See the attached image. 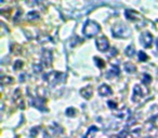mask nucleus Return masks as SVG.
Listing matches in <instances>:
<instances>
[{
	"mask_svg": "<svg viewBox=\"0 0 158 138\" xmlns=\"http://www.w3.org/2000/svg\"><path fill=\"white\" fill-rule=\"evenodd\" d=\"M112 53H111V55H116L117 54V50L116 49H112Z\"/></svg>",
	"mask_w": 158,
	"mask_h": 138,
	"instance_id": "obj_27",
	"label": "nucleus"
},
{
	"mask_svg": "<svg viewBox=\"0 0 158 138\" xmlns=\"http://www.w3.org/2000/svg\"><path fill=\"white\" fill-rule=\"evenodd\" d=\"M52 60H53L52 52L50 50H48V49L42 50V53H41V64L44 67H50L51 64H52Z\"/></svg>",
	"mask_w": 158,
	"mask_h": 138,
	"instance_id": "obj_6",
	"label": "nucleus"
},
{
	"mask_svg": "<svg viewBox=\"0 0 158 138\" xmlns=\"http://www.w3.org/2000/svg\"><path fill=\"white\" fill-rule=\"evenodd\" d=\"M23 65H24V63H23V60H16L15 64H14V69H21L23 67Z\"/></svg>",
	"mask_w": 158,
	"mask_h": 138,
	"instance_id": "obj_23",
	"label": "nucleus"
},
{
	"mask_svg": "<svg viewBox=\"0 0 158 138\" xmlns=\"http://www.w3.org/2000/svg\"><path fill=\"white\" fill-rule=\"evenodd\" d=\"M0 82H1V84L2 85H6V84H9V83H12L13 82V78L12 77H1L0 79Z\"/></svg>",
	"mask_w": 158,
	"mask_h": 138,
	"instance_id": "obj_18",
	"label": "nucleus"
},
{
	"mask_svg": "<svg viewBox=\"0 0 158 138\" xmlns=\"http://www.w3.org/2000/svg\"><path fill=\"white\" fill-rule=\"evenodd\" d=\"M146 138H151V137H146Z\"/></svg>",
	"mask_w": 158,
	"mask_h": 138,
	"instance_id": "obj_30",
	"label": "nucleus"
},
{
	"mask_svg": "<svg viewBox=\"0 0 158 138\" xmlns=\"http://www.w3.org/2000/svg\"><path fill=\"white\" fill-rule=\"evenodd\" d=\"M92 94H93V88H92L91 85H88V86L82 88L80 90V95L86 99H90L92 97Z\"/></svg>",
	"mask_w": 158,
	"mask_h": 138,
	"instance_id": "obj_10",
	"label": "nucleus"
},
{
	"mask_svg": "<svg viewBox=\"0 0 158 138\" xmlns=\"http://www.w3.org/2000/svg\"><path fill=\"white\" fill-rule=\"evenodd\" d=\"M120 73V69L118 66H112V68L109 69V71L107 72V78L111 79V78H114V77H117L119 75Z\"/></svg>",
	"mask_w": 158,
	"mask_h": 138,
	"instance_id": "obj_12",
	"label": "nucleus"
},
{
	"mask_svg": "<svg viewBox=\"0 0 158 138\" xmlns=\"http://www.w3.org/2000/svg\"><path fill=\"white\" fill-rule=\"evenodd\" d=\"M44 104H46V99L42 97H35L32 101V106L37 108V109L41 110V111H43V110L47 111V108L44 107Z\"/></svg>",
	"mask_w": 158,
	"mask_h": 138,
	"instance_id": "obj_9",
	"label": "nucleus"
},
{
	"mask_svg": "<svg viewBox=\"0 0 158 138\" xmlns=\"http://www.w3.org/2000/svg\"><path fill=\"white\" fill-rule=\"evenodd\" d=\"M125 52H126L127 56L132 57L133 55H134V52H136V50H134V45H133V44H130V45H128Z\"/></svg>",
	"mask_w": 158,
	"mask_h": 138,
	"instance_id": "obj_16",
	"label": "nucleus"
},
{
	"mask_svg": "<svg viewBox=\"0 0 158 138\" xmlns=\"http://www.w3.org/2000/svg\"><path fill=\"white\" fill-rule=\"evenodd\" d=\"M100 30H101V27H100V25H99L98 23L92 21V19H88L85 23L82 32H83V34L87 38H93L100 32Z\"/></svg>",
	"mask_w": 158,
	"mask_h": 138,
	"instance_id": "obj_1",
	"label": "nucleus"
},
{
	"mask_svg": "<svg viewBox=\"0 0 158 138\" xmlns=\"http://www.w3.org/2000/svg\"><path fill=\"white\" fill-rule=\"evenodd\" d=\"M99 94L101 95V96H108V95L113 94V90L107 84H102L99 88Z\"/></svg>",
	"mask_w": 158,
	"mask_h": 138,
	"instance_id": "obj_11",
	"label": "nucleus"
},
{
	"mask_svg": "<svg viewBox=\"0 0 158 138\" xmlns=\"http://www.w3.org/2000/svg\"><path fill=\"white\" fill-rule=\"evenodd\" d=\"M156 47H158V39H157V40H156Z\"/></svg>",
	"mask_w": 158,
	"mask_h": 138,
	"instance_id": "obj_29",
	"label": "nucleus"
},
{
	"mask_svg": "<svg viewBox=\"0 0 158 138\" xmlns=\"http://www.w3.org/2000/svg\"><path fill=\"white\" fill-rule=\"evenodd\" d=\"M39 19V13L37 11H30L27 13V19L29 21H36Z\"/></svg>",
	"mask_w": 158,
	"mask_h": 138,
	"instance_id": "obj_14",
	"label": "nucleus"
},
{
	"mask_svg": "<svg viewBox=\"0 0 158 138\" xmlns=\"http://www.w3.org/2000/svg\"><path fill=\"white\" fill-rule=\"evenodd\" d=\"M94 62H95V65L99 68H104L105 67V62L102 58H100V57H94Z\"/></svg>",
	"mask_w": 158,
	"mask_h": 138,
	"instance_id": "obj_19",
	"label": "nucleus"
},
{
	"mask_svg": "<svg viewBox=\"0 0 158 138\" xmlns=\"http://www.w3.org/2000/svg\"><path fill=\"white\" fill-rule=\"evenodd\" d=\"M112 32L116 38H128L131 34V30L125 24H116L115 26H113Z\"/></svg>",
	"mask_w": 158,
	"mask_h": 138,
	"instance_id": "obj_2",
	"label": "nucleus"
},
{
	"mask_svg": "<svg viewBox=\"0 0 158 138\" xmlns=\"http://www.w3.org/2000/svg\"><path fill=\"white\" fill-rule=\"evenodd\" d=\"M140 42L142 43V45L144 47H151L153 43V36L151 34V32H142L141 37H140Z\"/></svg>",
	"mask_w": 158,
	"mask_h": 138,
	"instance_id": "obj_7",
	"label": "nucleus"
},
{
	"mask_svg": "<svg viewBox=\"0 0 158 138\" xmlns=\"http://www.w3.org/2000/svg\"><path fill=\"white\" fill-rule=\"evenodd\" d=\"M95 45H96L99 51L105 52L109 49V41H108L106 36H101L95 40Z\"/></svg>",
	"mask_w": 158,
	"mask_h": 138,
	"instance_id": "obj_5",
	"label": "nucleus"
},
{
	"mask_svg": "<svg viewBox=\"0 0 158 138\" xmlns=\"http://www.w3.org/2000/svg\"><path fill=\"white\" fill-rule=\"evenodd\" d=\"M13 98H14V101H15V103H19V105H20V107H21V108H24V105H23V99H22V95H21V92H20V90H15Z\"/></svg>",
	"mask_w": 158,
	"mask_h": 138,
	"instance_id": "obj_13",
	"label": "nucleus"
},
{
	"mask_svg": "<svg viewBox=\"0 0 158 138\" xmlns=\"http://www.w3.org/2000/svg\"><path fill=\"white\" fill-rule=\"evenodd\" d=\"M107 105H108V107L111 108V109H117V104L115 103L114 101H107Z\"/></svg>",
	"mask_w": 158,
	"mask_h": 138,
	"instance_id": "obj_24",
	"label": "nucleus"
},
{
	"mask_svg": "<svg viewBox=\"0 0 158 138\" xmlns=\"http://www.w3.org/2000/svg\"><path fill=\"white\" fill-rule=\"evenodd\" d=\"M64 77L63 73H61L59 71H52L49 72L47 75H43V79L46 81H48L50 84H57V83H60L62 78Z\"/></svg>",
	"mask_w": 158,
	"mask_h": 138,
	"instance_id": "obj_4",
	"label": "nucleus"
},
{
	"mask_svg": "<svg viewBox=\"0 0 158 138\" xmlns=\"http://www.w3.org/2000/svg\"><path fill=\"white\" fill-rule=\"evenodd\" d=\"M37 129H38V127H36V129H32V134H30V136H32V137H34V136L37 135V133H38V131H37Z\"/></svg>",
	"mask_w": 158,
	"mask_h": 138,
	"instance_id": "obj_25",
	"label": "nucleus"
},
{
	"mask_svg": "<svg viewBox=\"0 0 158 138\" xmlns=\"http://www.w3.org/2000/svg\"><path fill=\"white\" fill-rule=\"evenodd\" d=\"M125 70L127 72H129V73H133V72L136 71V67L132 63H127L125 64Z\"/></svg>",
	"mask_w": 158,
	"mask_h": 138,
	"instance_id": "obj_15",
	"label": "nucleus"
},
{
	"mask_svg": "<svg viewBox=\"0 0 158 138\" xmlns=\"http://www.w3.org/2000/svg\"><path fill=\"white\" fill-rule=\"evenodd\" d=\"M142 82H143V84H145V85L151 84V82H152V77H151V75H149V73H144V75H143V78H142Z\"/></svg>",
	"mask_w": 158,
	"mask_h": 138,
	"instance_id": "obj_17",
	"label": "nucleus"
},
{
	"mask_svg": "<svg viewBox=\"0 0 158 138\" xmlns=\"http://www.w3.org/2000/svg\"><path fill=\"white\" fill-rule=\"evenodd\" d=\"M147 60H149V56L145 54V52L139 51V60H141V62H146Z\"/></svg>",
	"mask_w": 158,
	"mask_h": 138,
	"instance_id": "obj_22",
	"label": "nucleus"
},
{
	"mask_svg": "<svg viewBox=\"0 0 158 138\" xmlns=\"http://www.w3.org/2000/svg\"><path fill=\"white\" fill-rule=\"evenodd\" d=\"M34 70H36V72H40L41 71V67L38 65H34Z\"/></svg>",
	"mask_w": 158,
	"mask_h": 138,
	"instance_id": "obj_26",
	"label": "nucleus"
},
{
	"mask_svg": "<svg viewBox=\"0 0 158 138\" xmlns=\"http://www.w3.org/2000/svg\"><path fill=\"white\" fill-rule=\"evenodd\" d=\"M125 14H126L127 19L131 21V22H138V21L142 19V15L136 12V11H134V10H127Z\"/></svg>",
	"mask_w": 158,
	"mask_h": 138,
	"instance_id": "obj_8",
	"label": "nucleus"
},
{
	"mask_svg": "<svg viewBox=\"0 0 158 138\" xmlns=\"http://www.w3.org/2000/svg\"><path fill=\"white\" fill-rule=\"evenodd\" d=\"M111 138H120V136L119 135H115V136H112Z\"/></svg>",
	"mask_w": 158,
	"mask_h": 138,
	"instance_id": "obj_28",
	"label": "nucleus"
},
{
	"mask_svg": "<svg viewBox=\"0 0 158 138\" xmlns=\"http://www.w3.org/2000/svg\"><path fill=\"white\" fill-rule=\"evenodd\" d=\"M77 110L75 108H67L66 109V116H76Z\"/></svg>",
	"mask_w": 158,
	"mask_h": 138,
	"instance_id": "obj_21",
	"label": "nucleus"
},
{
	"mask_svg": "<svg viewBox=\"0 0 158 138\" xmlns=\"http://www.w3.org/2000/svg\"><path fill=\"white\" fill-rule=\"evenodd\" d=\"M149 93V90L145 86H142V85L136 84L134 85V88H133V95H132V101L134 103L139 101L141 98H143L144 96H146Z\"/></svg>",
	"mask_w": 158,
	"mask_h": 138,
	"instance_id": "obj_3",
	"label": "nucleus"
},
{
	"mask_svg": "<svg viewBox=\"0 0 158 138\" xmlns=\"http://www.w3.org/2000/svg\"><path fill=\"white\" fill-rule=\"evenodd\" d=\"M96 132H98V127H96V126H91V127L88 129L87 134L85 135V138H90V136H91L93 133H96Z\"/></svg>",
	"mask_w": 158,
	"mask_h": 138,
	"instance_id": "obj_20",
	"label": "nucleus"
}]
</instances>
